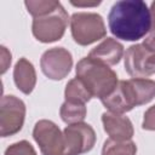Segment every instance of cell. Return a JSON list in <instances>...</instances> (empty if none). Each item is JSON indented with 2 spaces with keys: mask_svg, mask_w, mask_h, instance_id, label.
<instances>
[{
  "mask_svg": "<svg viewBox=\"0 0 155 155\" xmlns=\"http://www.w3.org/2000/svg\"><path fill=\"white\" fill-rule=\"evenodd\" d=\"M108 25L116 39L137 41L150 31V8L142 0L116 1L108 15Z\"/></svg>",
  "mask_w": 155,
  "mask_h": 155,
  "instance_id": "obj_1",
  "label": "cell"
},
{
  "mask_svg": "<svg viewBox=\"0 0 155 155\" xmlns=\"http://www.w3.org/2000/svg\"><path fill=\"white\" fill-rule=\"evenodd\" d=\"M155 97V81L150 79L121 80L107 97L102 98V104L108 111L124 114L149 103Z\"/></svg>",
  "mask_w": 155,
  "mask_h": 155,
  "instance_id": "obj_2",
  "label": "cell"
},
{
  "mask_svg": "<svg viewBox=\"0 0 155 155\" xmlns=\"http://www.w3.org/2000/svg\"><path fill=\"white\" fill-rule=\"evenodd\" d=\"M75 71L76 78L84 82L92 97L99 99L111 93L119 82L116 73L109 65L94 61L88 56L78 62Z\"/></svg>",
  "mask_w": 155,
  "mask_h": 155,
  "instance_id": "obj_3",
  "label": "cell"
},
{
  "mask_svg": "<svg viewBox=\"0 0 155 155\" xmlns=\"http://www.w3.org/2000/svg\"><path fill=\"white\" fill-rule=\"evenodd\" d=\"M70 30L74 41L81 46L91 45L107 34L101 15L94 12H76L70 17Z\"/></svg>",
  "mask_w": 155,
  "mask_h": 155,
  "instance_id": "obj_4",
  "label": "cell"
},
{
  "mask_svg": "<svg viewBox=\"0 0 155 155\" xmlns=\"http://www.w3.org/2000/svg\"><path fill=\"white\" fill-rule=\"evenodd\" d=\"M68 22H70L69 16L64 7L59 4V6L41 17H36L33 19L31 31L34 38L44 44L53 42L59 40L67 29Z\"/></svg>",
  "mask_w": 155,
  "mask_h": 155,
  "instance_id": "obj_5",
  "label": "cell"
},
{
  "mask_svg": "<svg viewBox=\"0 0 155 155\" xmlns=\"http://www.w3.org/2000/svg\"><path fill=\"white\" fill-rule=\"evenodd\" d=\"M33 137L42 155H65L64 134L51 120H39L33 128Z\"/></svg>",
  "mask_w": 155,
  "mask_h": 155,
  "instance_id": "obj_6",
  "label": "cell"
},
{
  "mask_svg": "<svg viewBox=\"0 0 155 155\" xmlns=\"http://www.w3.org/2000/svg\"><path fill=\"white\" fill-rule=\"evenodd\" d=\"M25 119V104L16 96L7 94L1 98L0 133L1 137L13 136L23 127Z\"/></svg>",
  "mask_w": 155,
  "mask_h": 155,
  "instance_id": "obj_7",
  "label": "cell"
},
{
  "mask_svg": "<svg viewBox=\"0 0 155 155\" xmlns=\"http://www.w3.org/2000/svg\"><path fill=\"white\" fill-rule=\"evenodd\" d=\"M125 69L133 79H145L155 73V57L143 44H136L125 53Z\"/></svg>",
  "mask_w": 155,
  "mask_h": 155,
  "instance_id": "obj_8",
  "label": "cell"
},
{
  "mask_svg": "<svg viewBox=\"0 0 155 155\" xmlns=\"http://www.w3.org/2000/svg\"><path fill=\"white\" fill-rule=\"evenodd\" d=\"M65 155H81L90 151L96 143L94 130L85 122L68 125L64 131Z\"/></svg>",
  "mask_w": 155,
  "mask_h": 155,
  "instance_id": "obj_9",
  "label": "cell"
},
{
  "mask_svg": "<svg viewBox=\"0 0 155 155\" xmlns=\"http://www.w3.org/2000/svg\"><path fill=\"white\" fill-rule=\"evenodd\" d=\"M40 67L45 76L51 80L64 79L73 67L71 53L64 47H53L45 51L40 59Z\"/></svg>",
  "mask_w": 155,
  "mask_h": 155,
  "instance_id": "obj_10",
  "label": "cell"
},
{
  "mask_svg": "<svg viewBox=\"0 0 155 155\" xmlns=\"http://www.w3.org/2000/svg\"><path fill=\"white\" fill-rule=\"evenodd\" d=\"M102 124L107 134L115 140H131L133 137V125L131 120L122 115L111 111L102 114Z\"/></svg>",
  "mask_w": 155,
  "mask_h": 155,
  "instance_id": "obj_11",
  "label": "cell"
},
{
  "mask_svg": "<svg viewBox=\"0 0 155 155\" xmlns=\"http://www.w3.org/2000/svg\"><path fill=\"white\" fill-rule=\"evenodd\" d=\"M124 56V46L113 38L104 39L98 46L91 50L88 57L107 65H115Z\"/></svg>",
  "mask_w": 155,
  "mask_h": 155,
  "instance_id": "obj_12",
  "label": "cell"
},
{
  "mask_svg": "<svg viewBox=\"0 0 155 155\" xmlns=\"http://www.w3.org/2000/svg\"><path fill=\"white\" fill-rule=\"evenodd\" d=\"M13 81L16 87L24 94L31 93L36 84L34 65L27 58H19L13 68Z\"/></svg>",
  "mask_w": 155,
  "mask_h": 155,
  "instance_id": "obj_13",
  "label": "cell"
},
{
  "mask_svg": "<svg viewBox=\"0 0 155 155\" xmlns=\"http://www.w3.org/2000/svg\"><path fill=\"white\" fill-rule=\"evenodd\" d=\"M64 97L67 102L81 103V104H86V102L93 98L90 91L87 90V87L84 85V82L78 78L71 79L67 84L64 90Z\"/></svg>",
  "mask_w": 155,
  "mask_h": 155,
  "instance_id": "obj_14",
  "label": "cell"
},
{
  "mask_svg": "<svg viewBox=\"0 0 155 155\" xmlns=\"http://www.w3.org/2000/svg\"><path fill=\"white\" fill-rule=\"evenodd\" d=\"M86 113L87 110H86L85 104L73 103V102H67V101L62 104L59 109L61 119L68 125L82 122L84 119L86 117Z\"/></svg>",
  "mask_w": 155,
  "mask_h": 155,
  "instance_id": "obj_15",
  "label": "cell"
},
{
  "mask_svg": "<svg viewBox=\"0 0 155 155\" xmlns=\"http://www.w3.org/2000/svg\"><path fill=\"white\" fill-rule=\"evenodd\" d=\"M137 147L132 140L107 139L102 148V155H136Z\"/></svg>",
  "mask_w": 155,
  "mask_h": 155,
  "instance_id": "obj_16",
  "label": "cell"
},
{
  "mask_svg": "<svg viewBox=\"0 0 155 155\" xmlns=\"http://www.w3.org/2000/svg\"><path fill=\"white\" fill-rule=\"evenodd\" d=\"M59 1H53V0H29V1H24V5L27 7V11L34 17H41L45 16L52 11H54L58 6H59Z\"/></svg>",
  "mask_w": 155,
  "mask_h": 155,
  "instance_id": "obj_17",
  "label": "cell"
},
{
  "mask_svg": "<svg viewBox=\"0 0 155 155\" xmlns=\"http://www.w3.org/2000/svg\"><path fill=\"white\" fill-rule=\"evenodd\" d=\"M5 155H36V151L29 142L19 140L11 144L5 150Z\"/></svg>",
  "mask_w": 155,
  "mask_h": 155,
  "instance_id": "obj_18",
  "label": "cell"
},
{
  "mask_svg": "<svg viewBox=\"0 0 155 155\" xmlns=\"http://www.w3.org/2000/svg\"><path fill=\"white\" fill-rule=\"evenodd\" d=\"M150 13H151V28H150L149 34L145 36L143 41V46L148 51H150L155 57V1L151 2Z\"/></svg>",
  "mask_w": 155,
  "mask_h": 155,
  "instance_id": "obj_19",
  "label": "cell"
},
{
  "mask_svg": "<svg viewBox=\"0 0 155 155\" xmlns=\"http://www.w3.org/2000/svg\"><path fill=\"white\" fill-rule=\"evenodd\" d=\"M142 128L147 131H155V104L144 113Z\"/></svg>",
  "mask_w": 155,
  "mask_h": 155,
  "instance_id": "obj_20",
  "label": "cell"
},
{
  "mask_svg": "<svg viewBox=\"0 0 155 155\" xmlns=\"http://www.w3.org/2000/svg\"><path fill=\"white\" fill-rule=\"evenodd\" d=\"M1 53H0V63H1V74H5L11 64V52L5 47V46H1Z\"/></svg>",
  "mask_w": 155,
  "mask_h": 155,
  "instance_id": "obj_21",
  "label": "cell"
},
{
  "mask_svg": "<svg viewBox=\"0 0 155 155\" xmlns=\"http://www.w3.org/2000/svg\"><path fill=\"white\" fill-rule=\"evenodd\" d=\"M70 4L73 6H76V7H94V6H98L101 4V1H93V2H82V1H70Z\"/></svg>",
  "mask_w": 155,
  "mask_h": 155,
  "instance_id": "obj_22",
  "label": "cell"
}]
</instances>
